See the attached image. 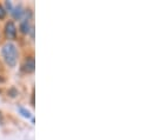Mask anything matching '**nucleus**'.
Returning a JSON list of instances; mask_svg holds the SVG:
<instances>
[{
  "label": "nucleus",
  "instance_id": "1",
  "mask_svg": "<svg viewBox=\"0 0 152 140\" xmlns=\"http://www.w3.org/2000/svg\"><path fill=\"white\" fill-rule=\"evenodd\" d=\"M2 57L6 61V64L10 67H14L17 65V59H18V51H17V46L12 42H7L2 47Z\"/></svg>",
  "mask_w": 152,
  "mask_h": 140
},
{
  "label": "nucleus",
  "instance_id": "2",
  "mask_svg": "<svg viewBox=\"0 0 152 140\" xmlns=\"http://www.w3.org/2000/svg\"><path fill=\"white\" fill-rule=\"evenodd\" d=\"M5 34L7 36V39H15L17 38V26L13 21H7L6 26H5Z\"/></svg>",
  "mask_w": 152,
  "mask_h": 140
},
{
  "label": "nucleus",
  "instance_id": "3",
  "mask_svg": "<svg viewBox=\"0 0 152 140\" xmlns=\"http://www.w3.org/2000/svg\"><path fill=\"white\" fill-rule=\"evenodd\" d=\"M36 70V61L33 57H28L26 58V60L23 64V71L26 73H33Z\"/></svg>",
  "mask_w": 152,
  "mask_h": 140
},
{
  "label": "nucleus",
  "instance_id": "4",
  "mask_svg": "<svg viewBox=\"0 0 152 140\" xmlns=\"http://www.w3.org/2000/svg\"><path fill=\"white\" fill-rule=\"evenodd\" d=\"M31 30H32V27L30 26V23H28V20L24 19V21L20 24V31H21L24 34H28V33L31 32Z\"/></svg>",
  "mask_w": 152,
  "mask_h": 140
},
{
  "label": "nucleus",
  "instance_id": "5",
  "mask_svg": "<svg viewBox=\"0 0 152 140\" xmlns=\"http://www.w3.org/2000/svg\"><path fill=\"white\" fill-rule=\"evenodd\" d=\"M24 12H25V11H23V7H21V6H18L17 8H13V11H12L13 17H14L15 19H20V18L23 17Z\"/></svg>",
  "mask_w": 152,
  "mask_h": 140
},
{
  "label": "nucleus",
  "instance_id": "6",
  "mask_svg": "<svg viewBox=\"0 0 152 140\" xmlns=\"http://www.w3.org/2000/svg\"><path fill=\"white\" fill-rule=\"evenodd\" d=\"M19 112H20V114H21L23 117H25V118H31V113H30V111H27L26 108L19 107Z\"/></svg>",
  "mask_w": 152,
  "mask_h": 140
},
{
  "label": "nucleus",
  "instance_id": "7",
  "mask_svg": "<svg viewBox=\"0 0 152 140\" xmlns=\"http://www.w3.org/2000/svg\"><path fill=\"white\" fill-rule=\"evenodd\" d=\"M8 96L12 97V98H15V97L18 96V91H17L14 87H12V88L8 90Z\"/></svg>",
  "mask_w": 152,
  "mask_h": 140
},
{
  "label": "nucleus",
  "instance_id": "8",
  "mask_svg": "<svg viewBox=\"0 0 152 140\" xmlns=\"http://www.w3.org/2000/svg\"><path fill=\"white\" fill-rule=\"evenodd\" d=\"M5 17H6V9L0 5V20L5 19Z\"/></svg>",
  "mask_w": 152,
  "mask_h": 140
},
{
  "label": "nucleus",
  "instance_id": "9",
  "mask_svg": "<svg viewBox=\"0 0 152 140\" xmlns=\"http://www.w3.org/2000/svg\"><path fill=\"white\" fill-rule=\"evenodd\" d=\"M5 5H6V8H7L10 12H12V11H13V6H12L11 1H6V2H5Z\"/></svg>",
  "mask_w": 152,
  "mask_h": 140
}]
</instances>
